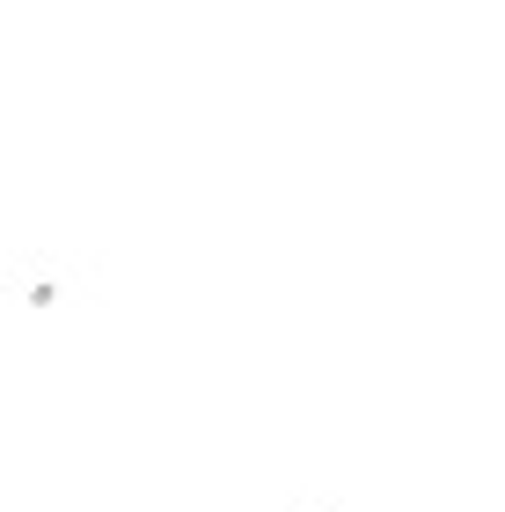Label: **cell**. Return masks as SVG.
Wrapping results in <instances>:
<instances>
[]
</instances>
